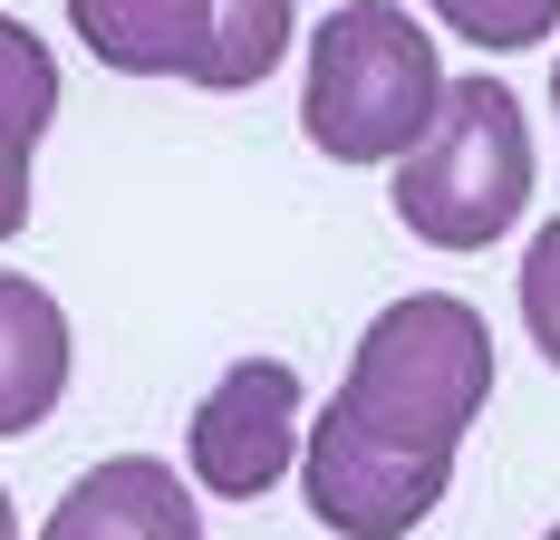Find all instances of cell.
Returning a JSON list of instances; mask_svg holds the SVG:
<instances>
[{
	"label": "cell",
	"mask_w": 560,
	"mask_h": 540,
	"mask_svg": "<svg viewBox=\"0 0 560 540\" xmlns=\"http://www.w3.org/2000/svg\"><path fill=\"white\" fill-rule=\"evenodd\" d=\"M541 540H560V521H551V531H541Z\"/></svg>",
	"instance_id": "15"
},
{
	"label": "cell",
	"mask_w": 560,
	"mask_h": 540,
	"mask_svg": "<svg viewBox=\"0 0 560 540\" xmlns=\"http://www.w3.org/2000/svg\"><path fill=\"white\" fill-rule=\"evenodd\" d=\"M290 454H310V434H300V377L280 357L223 367L213 396L194 406V425H184V463L213 502H261L290 473Z\"/></svg>",
	"instance_id": "4"
},
{
	"label": "cell",
	"mask_w": 560,
	"mask_h": 540,
	"mask_svg": "<svg viewBox=\"0 0 560 540\" xmlns=\"http://www.w3.org/2000/svg\"><path fill=\"white\" fill-rule=\"evenodd\" d=\"M522 319H532V348L560 367V222H541L522 251Z\"/></svg>",
	"instance_id": "11"
},
{
	"label": "cell",
	"mask_w": 560,
	"mask_h": 540,
	"mask_svg": "<svg viewBox=\"0 0 560 540\" xmlns=\"http://www.w3.org/2000/svg\"><path fill=\"white\" fill-rule=\"evenodd\" d=\"M0 540H20V521H10V492H0Z\"/></svg>",
	"instance_id": "13"
},
{
	"label": "cell",
	"mask_w": 560,
	"mask_h": 540,
	"mask_svg": "<svg viewBox=\"0 0 560 540\" xmlns=\"http://www.w3.org/2000/svg\"><path fill=\"white\" fill-rule=\"evenodd\" d=\"M68 30L116 78H203L213 0H68Z\"/></svg>",
	"instance_id": "6"
},
{
	"label": "cell",
	"mask_w": 560,
	"mask_h": 540,
	"mask_svg": "<svg viewBox=\"0 0 560 540\" xmlns=\"http://www.w3.org/2000/svg\"><path fill=\"white\" fill-rule=\"evenodd\" d=\"M425 10L474 49H541L560 30V0H425Z\"/></svg>",
	"instance_id": "10"
},
{
	"label": "cell",
	"mask_w": 560,
	"mask_h": 540,
	"mask_svg": "<svg viewBox=\"0 0 560 540\" xmlns=\"http://www.w3.org/2000/svg\"><path fill=\"white\" fill-rule=\"evenodd\" d=\"M290 20H300V0H213V49H203L194 87H213V97L261 87L280 68V49H290Z\"/></svg>",
	"instance_id": "8"
},
{
	"label": "cell",
	"mask_w": 560,
	"mask_h": 540,
	"mask_svg": "<svg viewBox=\"0 0 560 540\" xmlns=\"http://www.w3.org/2000/svg\"><path fill=\"white\" fill-rule=\"evenodd\" d=\"M396 222L435 251H483L503 242L522 203H532V126H522V97L503 78H454L445 87V116L416 155L396 164Z\"/></svg>",
	"instance_id": "3"
},
{
	"label": "cell",
	"mask_w": 560,
	"mask_h": 540,
	"mask_svg": "<svg viewBox=\"0 0 560 540\" xmlns=\"http://www.w3.org/2000/svg\"><path fill=\"white\" fill-rule=\"evenodd\" d=\"M493 396V328L454 290H406L387 300L338 396L310 425L300 483L310 512L348 540H406L454 483V444Z\"/></svg>",
	"instance_id": "1"
},
{
	"label": "cell",
	"mask_w": 560,
	"mask_h": 540,
	"mask_svg": "<svg viewBox=\"0 0 560 540\" xmlns=\"http://www.w3.org/2000/svg\"><path fill=\"white\" fill-rule=\"evenodd\" d=\"M58 116V58L39 49V30L30 20H10L0 10V136H20V145H39Z\"/></svg>",
	"instance_id": "9"
},
{
	"label": "cell",
	"mask_w": 560,
	"mask_h": 540,
	"mask_svg": "<svg viewBox=\"0 0 560 540\" xmlns=\"http://www.w3.org/2000/svg\"><path fill=\"white\" fill-rule=\"evenodd\" d=\"M551 107H560V68H551Z\"/></svg>",
	"instance_id": "14"
},
{
	"label": "cell",
	"mask_w": 560,
	"mask_h": 540,
	"mask_svg": "<svg viewBox=\"0 0 560 540\" xmlns=\"http://www.w3.org/2000/svg\"><path fill=\"white\" fill-rule=\"evenodd\" d=\"M39 540H203V512H194V492L174 483V463L107 454L97 473H78L58 492Z\"/></svg>",
	"instance_id": "5"
},
{
	"label": "cell",
	"mask_w": 560,
	"mask_h": 540,
	"mask_svg": "<svg viewBox=\"0 0 560 540\" xmlns=\"http://www.w3.org/2000/svg\"><path fill=\"white\" fill-rule=\"evenodd\" d=\"M445 58L396 0H348L310 30L300 126L329 164H406L445 116Z\"/></svg>",
	"instance_id": "2"
},
{
	"label": "cell",
	"mask_w": 560,
	"mask_h": 540,
	"mask_svg": "<svg viewBox=\"0 0 560 540\" xmlns=\"http://www.w3.org/2000/svg\"><path fill=\"white\" fill-rule=\"evenodd\" d=\"M68 396V309L39 280L0 270V444L49 425Z\"/></svg>",
	"instance_id": "7"
},
{
	"label": "cell",
	"mask_w": 560,
	"mask_h": 540,
	"mask_svg": "<svg viewBox=\"0 0 560 540\" xmlns=\"http://www.w3.org/2000/svg\"><path fill=\"white\" fill-rule=\"evenodd\" d=\"M30 155L39 145H20V136H0V242L30 222Z\"/></svg>",
	"instance_id": "12"
}]
</instances>
